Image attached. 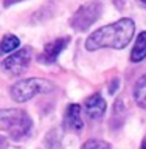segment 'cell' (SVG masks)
Segmentation results:
<instances>
[{"label": "cell", "mask_w": 146, "mask_h": 149, "mask_svg": "<svg viewBox=\"0 0 146 149\" xmlns=\"http://www.w3.org/2000/svg\"><path fill=\"white\" fill-rule=\"evenodd\" d=\"M135 31L132 19H120L110 25H106L93 31L86 40V50L95 51L98 48H124L131 42Z\"/></svg>", "instance_id": "1"}, {"label": "cell", "mask_w": 146, "mask_h": 149, "mask_svg": "<svg viewBox=\"0 0 146 149\" xmlns=\"http://www.w3.org/2000/svg\"><path fill=\"white\" fill-rule=\"evenodd\" d=\"M0 129L8 130L14 140H20L30 132L31 120L23 110L0 109Z\"/></svg>", "instance_id": "2"}, {"label": "cell", "mask_w": 146, "mask_h": 149, "mask_svg": "<svg viewBox=\"0 0 146 149\" xmlns=\"http://www.w3.org/2000/svg\"><path fill=\"white\" fill-rule=\"evenodd\" d=\"M54 86L47 79L42 78H28L16 82L11 87V98L16 102H25L31 100L33 96L39 95V93L50 92Z\"/></svg>", "instance_id": "3"}, {"label": "cell", "mask_w": 146, "mask_h": 149, "mask_svg": "<svg viewBox=\"0 0 146 149\" xmlns=\"http://www.w3.org/2000/svg\"><path fill=\"white\" fill-rule=\"evenodd\" d=\"M101 13V3L100 2H90L87 5H82L81 8L75 13V16L70 19V25H72L75 30L82 31L89 28L93 22L100 17Z\"/></svg>", "instance_id": "4"}, {"label": "cell", "mask_w": 146, "mask_h": 149, "mask_svg": "<svg viewBox=\"0 0 146 149\" xmlns=\"http://www.w3.org/2000/svg\"><path fill=\"white\" fill-rule=\"evenodd\" d=\"M30 61H31V50L27 47V48H22V50L16 51V53H13L11 56H8L3 61L2 65H3L5 72L11 73V74H20L28 67Z\"/></svg>", "instance_id": "5"}, {"label": "cell", "mask_w": 146, "mask_h": 149, "mask_svg": "<svg viewBox=\"0 0 146 149\" xmlns=\"http://www.w3.org/2000/svg\"><path fill=\"white\" fill-rule=\"evenodd\" d=\"M84 110L90 116L92 120H98L104 115L106 112V101L100 93H93L92 96H89L84 104Z\"/></svg>", "instance_id": "6"}, {"label": "cell", "mask_w": 146, "mask_h": 149, "mask_svg": "<svg viewBox=\"0 0 146 149\" xmlns=\"http://www.w3.org/2000/svg\"><path fill=\"white\" fill-rule=\"evenodd\" d=\"M68 44V37H62V39H54L53 42L45 45L44 51H42V61L45 62H54L58 59V56L61 54L65 47Z\"/></svg>", "instance_id": "7"}, {"label": "cell", "mask_w": 146, "mask_h": 149, "mask_svg": "<svg viewBox=\"0 0 146 149\" xmlns=\"http://www.w3.org/2000/svg\"><path fill=\"white\" fill-rule=\"evenodd\" d=\"M65 124L70 129H76V130L82 129L84 123H82V116H81V107L78 104H70L67 107V112H65Z\"/></svg>", "instance_id": "8"}, {"label": "cell", "mask_w": 146, "mask_h": 149, "mask_svg": "<svg viewBox=\"0 0 146 149\" xmlns=\"http://www.w3.org/2000/svg\"><path fill=\"white\" fill-rule=\"evenodd\" d=\"M146 58V31H142L135 39V45L131 53V61L132 62H140Z\"/></svg>", "instance_id": "9"}, {"label": "cell", "mask_w": 146, "mask_h": 149, "mask_svg": "<svg viewBox=\"0 0 146 149\" xmlns=\"http://www.w3.org/2000/svg\"><path fill=\"white\" fill-rule=\"evenodd\" d=\"M134 98H135V101L138 102L140 107L146 109V74H143V76L137 81V84H135Z\"/></svg>", "instance_id": "10"}, {"label": "cell", "mask_w": 146, "mask_h": 149, "mask_svg": "<svg viewBox=\"0 0 146 149\" xmlns=\"http://www.w3.org/2000/svg\"><path fill=\"white\" fill-rule=\"evenodd\" d=\"M20 40H19L17 36L14 34H6L0 40V54H5V53H11L19 47Z\"/></svg>", "instance_id": "11"}, {"label": "cell", "mask_w": 146, "mask_h": 149, "mask_svg": "<svg viewBox=\"0 0 146 149\" xmlns=\"http://www.w3.org/2000/svg\"><path fill=\"white\" fill-rule=\"evenodd\" d=\"M81 149H110V144L103 140H89L81 146Z\"/></svg>", "instance_id": "12"}, {"label": "cell", "mask_w": 146, "mask_h": 149, "mask_svg": "<svg viewBox=\"0 0 146 149\" xmlns=\"http://www.w3.org/2000/svg\"><path fill=\"white\" fill-rule=\"evenodd\" d=\"M17 2H22V0H5V6H9V5L17 3Z\"/></svg>", "instance_id": "13"}, {"label": "cell", "mask_w": 146, "mask_h": 149, "mask_svg": "<svg viewBox=\"0 0 146 149\" xmlns=\"http://www.w3.org/2000/svg\"><path fill=\"white\" fill-rule=\"evenodd\" d=\"M123 2H124V0H115V3H117V5H121Z\"/></svg>", "instance_id": "14"}, {"label": "cell", "mask_w": 146, "mask_h": 149, "mask_svg": "<svg viewBox=\"0 0 146 149\" xmlns=\"http://www.w3.org/2000/svg\"><path fill=\"white\" fill-rule=\"evenodd\" d=\"M142 149H146V140L143 141V144H142Z\"/></svg>", "instance_id": "15"}, {"label": "cell", "mask_w": 146, "mask_h": 149, "mask_svg": "<svg viewBox=\"0 0 146 149\" xmlns=\"http://www.w3.org/2000/svg\"><path fill=\"white\" fill-rule=\"evenodd\" d=\"M142 2H143V3H146V0H142Z\"/></svg>", "instance_id": "16"}]
</instances>
